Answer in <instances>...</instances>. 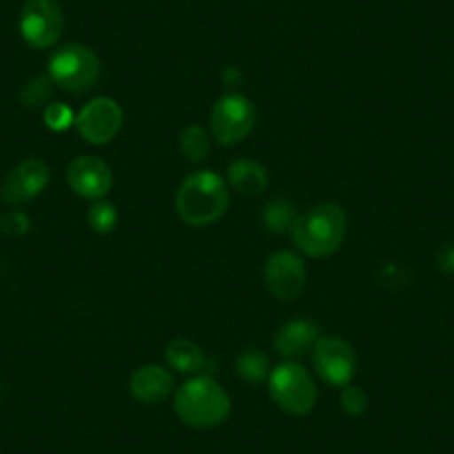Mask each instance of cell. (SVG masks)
<instances>
[{
  "label": "cell",
  "instance_id": "cell-1",
  "mask_svg": "<svg viewBox=\"0 0 454 454\" xmlns=\"http://www.w3.org/2000/svg\"><path fill=\"white\" fill-rule=\"evenodd\" d=\"M348 214L336 203H321L296 214L290 239L299 252L309 259H327L336 254L346 241Z\"/></svg>",
  "mask_w": 454,
  "mask_h": 454
},
{
  "label": "cell",
  "instance_id": "cell-2",
  "mask_svg": "<svg viewBox=\"0 0 454 454\" xmlns=\"http://www.w3.org/2000/svg\"><path fill=\"white\" fill-rule=\"evenodd\" d=\"M174 412L185 426L209 430L227 421L232 412V399L216 379L196 374L174 395Z\"/></svg>",
  "mask_w": 454,
  "mask_h": 454
},
{
  "label": "cell",
  "instance_id": "cell-3",
  "mask_svg": "<svg viewBox=\"0 0 454 454\" xmlns=\"http://www.w3.org/2000/svg\"><path fill=\"white\" fill-rule=\"evenodd\" d=\"M230 207L227 181L212 169H199L181 183L176 192V212L183 223L205 227L221 221Z\"/></svg>",
  "mask_w": 454,
  "mask_h": 454
},
{
  "label": "cell",
  "instance_id": "cell-4",
  "mask_svg": "<svg viewBox=\"0 0 454 454\" xmlns=\"http://www.w3.org/2000/svg\"><path fill=\"white\" fill-rule=\"evenodd\" d=\"M268 387L274 403L292 417H305L317 405V381L299 361H286L270 370Z\"/></svg>",
  "mask_w": 454,
  "mask_h": 454
},
{
  "label": "cell",
  "instance_id": "cell-5",
  "mask_svg": "<svg viewBox=\"0 0 454 454\" xmlns=\"http://www.w3.org/2000/svg\"><path fill=\"white\" fill-rule=\"evenodd\" d=\"M47 76L59 90L69 91V94H85L98 82L100 60L87 45L67 43L54 51Z\"/></svg>",
  "mask_w": 454,
  "mask_h": 454
},
{
  "label": "cell",
  "instance_id": "cell-6",
  "mask_svg": "<svg viewBox=\"0 0 454 454\" xmlns=\"http://www.w3.org/2000/svg\"><path fill=\"white\" fill-rule=\"evenodd\" d=\"M256 125V107L247 96L225 94L209 112V134L223 147L239 145Z\"/></svg>",
  "mask_w": 454,
  "mask_h": 454
},
{
  "label": "cell",
  "instance_id": "cell-7",
  "mask_svg": "<svg viewBox=\"0 0 454 454\" xmlns=\"http://www.w3.org/2000/svg\"><path fill=\"white\" fill-rule=\"evenodd\" d=\"M19 29L32 50H50L63 38L65 14L59 0H25Z\"/></svg>",
  "mask_w": 454,
  "mask_h": 454
},
{
  "label": "cell",
  "instance_id": "cell-8",
  "mask_svg": "<svg viewBox=\"0 0 454 454\" xmlns=\"http://www.w3.org/2000/svg\"><path fill=\"white\" fill-rule=\"evenodd\" d=\"M312 365L327 386L346 387L356 374V352L339 336H318L312 348Z\"/></svg>",
  "mask_w": 454,
  "mask_h": 454
},
{
  "label": "cell",
  "instance_id": "cell-9",
  "mask_svg": "<svg viewBox=\"0 0 454 454\" xmlns=\"http://www.w3.org/2000/svg\"><path fill=\"white\" fill-rule=\"evenodd\" d=\"M123 128V107L114 98L100 96L76 114V129L91 145H107Z\"/></svg>",
  "mask_w": 454,
  "mask_h": 454
},
{
  "label": "cell",
  "instance_id": "cell-10",
  "mask_svg": "<svg viewBox=\"0 0 454 454\" xmlns=\"http://www.w3.org/2000/svg\"><path fill=\"white\" fill-rule=\"evenodd\" d=\"M308 281V270L303 259L294 252H274L263 265V283L270 294L281 301H292L303 292Z\"/></svg>",
  "mask_w": 454,
  "mask_h": 454
},
{
  "label": "cell",
  "instance_id": "cell-11",
  "mask_svg": "<svg viewBox=\"0 0 454 454\" xmlns=\"http://www.w3.org/2000/svg\"><path fill=\"white\" fill-rule=\"evenodd\" d=\"M50 168L41 159H25L10 169L0 187V199L7 205H23L34 200L50 185Z\"/></svg>",
  "mask_w": 454,
  "mask_h": 454
},
{
  "label": "cell",
  "instance_id": "cell-12",
  "mask_svg": "<svg viewBox=\"0 0 454 454\" xmlns=\"http://www.w3.org/2000/svg\"><path fill=\"white\" fill-rule=\"evenodd\" d=\"M67 183L85 200H103L114 185L112 168L96 154H82L69 163Z\"/></svg>",
  "mask_w": 454,
  "mask_h": 454
},
{
  "label": "cell",
  "instance_id": "cell-13",
  "mask_svg": "<svg viewBox=\"0 0 454 454\" xmlns=\"http://www.w3.org/2000/svg\"><path fill=\"white\" fill-rule=\"evenodd\" d=\"M129 392L143 405L163 403L174 392V374L163 365H141L138 370H134L132 379H129Z\"/></svg>",
  "mask_w": 454,
  "mask_h": 454
},
{
  "label": "cell",
  "instance_id": "cell-14",
  "mask_svg": "<svg viewBox=\"0 0 454 454\" xmlns=\"http://www.w3.org/2000/svg\"><path fill=\"white\" fill-rule=\"evenodd\" d=\"M318 336H321V330H318L317 323L308 321V318H294V321H287L286 325L277 330L274 350L286 356L287 361H296L308 355V352H312Z\"/></svg>",
  "mask_w": 454,
  "mask_h": 454
},
{
  "label": "cell",
  "instance_id": "cell-15",
  "mask_svg": "<svg viewBox=\"0 0 454 454\" xmlns=\"http://www.w3.org/2000/svg\"><path fill=\"white\" fill-rule=\"evenodd\" d=\"M227 183L241 194H261L268 187V169L254 159H237L227 168Z\"/></svg>",
  "mask_w": 454,
  "mask_h": 454
},
{
  "label": "cell",
  "instance_id": "cell-16",
  "mask_svg": "<svg viewBox=\"0 0 454 454\" xmlns=\"http://www.w3.org/2000/svg\"><path fill=\"white\" fill-rule=\"evenodd\" d=\"M165 361H168L169 370H176L181 374H199L207 365V359H205L199 343L190 339L169 340L168 348H165Z\"/></svg>",
  "mask_w": 454,
  "mask_h": 454
},
{
  "label": "cell",
  "instance_id": "cell-17",
  "mask_svg": "<svg viewBox=\"0 0 454 454\" xmlns=\"http://www.w3.org/2000/svg\"><path fill=\"white\" fill-rule=\"evenodd\" d=\"M239 379L247 383H263L270 377V361L256 348H246L237 359Z\"/></svg>",
  "mask_w": 454,
  "mask_h": 454
},
{
  "label": "cell",
  "instance_id": "cell-18",
  "mask_svg": "<svg viewBox=\"0 0 454 454\" xmlns=\"http://www.w3.org/2000/svg\"><path fill=\"white\" fill-rule=\"evenodd\" d=\"M209 150H212V134L200 125H190L183 129L181 134V152L187 160L192 163H200L207 159Z\"/></svg>",
  "mask_w": 454,
  "mask_h": 454
},
{
  "label": "cell",
  "instance_id": "cell-19",
  "mask_svg": "<svg viewBox=\"0 0 454 454\" xmlns=\"http://www.w3.org/2000/svg\"><path fill=\"white\" fill-rule=\"evenodd\" d=\"M87 223L96 234H109L119 225V209L109 200H94L87 212Z\"/></svg>",
  "mask_w": 454,
  "mask_h": 454
},
{
  "label": "cell",
  "instance_id": "cell-20",
  "mask_svg": "<svg viewBox=\"0 0 454 454\" xmlns=\"http://www.w3.org/2000/svg\"><path fill=\"white\" fill-rule=\"evenodd\" d=\"M261 218H263L265 227H268L270 232L278 234L290 230L296 214H294V207H292L287 200H272V203H268V207L263 209V216Z\"/></svg>",
  "mask_w": 454,
  "mask_h": 454
},
{
  "label": "cell",
  "instance_id": "cell-21",
  "mask_svg": "<svg viewBox=\"0 0 454 454\" xmlns=\"http://www.w3.org/2000/svg\"><path fill=\"white\" fill-rule=\"evenodd\" d=\"M54 82L50 76H36L25 85V90L20 91V100H23L25 107H43V105H50L51 91H54Z\"/></svg>",
  "mask_w": 454,
  "mask_h": 454
},
{
  "label": "cell",
  "instance_id": "cell-22",
  "mask_svg": "<svg viewBox=\"0 0 454 454\" xmlns=\"http://www.w3.org/2000/svg\"><path fill=\"white\" fill-rule=\"evenodd\" d=\"M43 119H45V125L51 132H65V129H69L72 125H76V116H74V112L65 103L47 105Z\"/></svg>",
  "mask_w": 454,
  "mask_h": 454
},
{
  "label": "cell",
  "instance_id": "cell-23",
  "mask_svg": "<svg viewBox=\"0 0 454 454\" xmlns=\"http://www.w3.org/2000/svg\"><path fill=\"white\" fill-rule=\"evenodd\" d=\"M340 405H343V412L350 417H361L368 410V395L359 386L350 383V386L340 387Z\"/></svg>",
  "mask_w": 454,
  "mask_h": 454
},
{
  "label": "cell",
  "instance_id": "cell-24",
  "mask_svg": "<svg viewBox=\"0 0 454 454\" xmlns=\"http://www.w3.org/2000/svg\"><path fill=\"white\" fill-rule=\"evenodd\" d=\"M29 223L27 214L20 212V209H10L0 216V232L7 234V237H23V234L29 232Z\"/></svg>",
  "mask_w": 454,
  "mask_h": 454
},
{
  "label": "cell",
  "instance_id": "cell-25",
  "mask_svg": "<svg viewBox=\"0 0 454 454\" xmlns=\"http://www.w3.org/2000/svg\"><path fill=\"white\" fill-rule=\"evenodd\" d=\"M436 265H439L441 272H445V274L454 272V243L441 247L439 254H436Z\"/></svg>",
  "mask_w": 454,
  "mask_h": 454
}]
</instances>
